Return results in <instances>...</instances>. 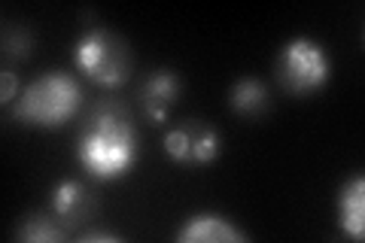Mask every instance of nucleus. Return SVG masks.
<instances>
[{
  "mask_svg": "<svg viewBox=\"0 0 365 243\" xmlns=\"http://www.w3.org/2000/svg\"><path fill=\"white\" fill-rule=\"evenodd\" d=\"M338 222L347 237H365V180L353 177L338 195Z\"/></svg>",
  "mask_w": 365,
  "mask_h": 243,
  "instance_id": "nucleus-9",
  "label": "nucleus"
},
{
  "mask_svg": "<svg viewBox=\"0 0 365 243\" xmlns=\"http://www.w3.org/2000/svg\"><path fill=\"white\" fill-rule=\"evenodd\" d=\"M137 158V134L116 103H101L79 140V161L98 180L122 177Z\"/></svg>",
  "mask_w": 365,
  "mask_h": 243,
  "instance_id": "nucleus-1",
  "label": "nucleus"
},
{
  "mask_svg": "<svg viewBox=\"0 0 365 243\" xmlns=\"http://www.w3.org/2000/svg\"><path fill=\"white\" fill-rule=\"evenodd\" d=\"M165 152L180 165H207L220 155V134L204 122H186L165 134Z\"/></svg>",
  "mask_w": 365,
  "mask_h": 243,
  "instance_id": "nucleus-5",
  "label": "nucleus"
},
{
  "mask_svg": "<svg viewBox=\"0 0 365 243\" xmlns=\"http://www.w3.org/2000/svg\"><path fill=\"white\" fill-rule=\"evenodd\" d=\"M228 103H232V110L237 115H244V119H259V115L268 110L271 98H268V88L262 86L259 79H237Z\"/></svg>",
  "mask_w": 365,
  "mask_h": 243,
  "instance_id": "nucleus-10",
  "label": "nucleus"
},
{
  "mask_svg": "<svg viewBox=\"0 0 365 243\" xmlns=\"http://www.w3.org/2000/svg\"><path fill=\"white\" fill-rule=\"evenodd\" d=\"M76 67L98 86H122L131 76V49L116 33L91 28L76 43Z\"/></svg>",
  "mask_w": 365,
  "mask_h": 243,
  "instance_id": "nucleus-3",
  "label": "nucleus"
},
{
  "mask_svg": "<svg viewBox=\"0 0 365 243\" xmlns=\"http://www.w3.org/2000/svg\"><path fill=\"white\" fill-rule=\"evenodd\" d=\"M16 237L25 243H52V240H61L64 231L58 225H52L49 216H28L16 231Z\"/></svg>",
  "mask_w": 365,
  "mask_h": 243,
  "instance_id": "nucleus-11",
  "label": "nucleus"
},
{
  "mask_svg": "<svg viewBox=\"0 0 365 243\" xmlns=\"http://www.w3.org/2000/svg\"><path fill=\"white\" fill-rule=\"evenodd\" d=\"M13 98H16V76L9 73V71H4V98H0V100L9 103Z\"/></svg>",
  "mask_w": 365,
  "mask_h": 243,
  "instance_id": "nucleus-13",
  "label": "nucleus"
},
{
  "mask_svg": "<svg viewBox=\"0 0 365 243\" xmlns=\"http://www.w3.org/2000/svg\"><path fill=\"white\" fill-rule=\"evenodd\" d=\"M177 240L182 243H247V234L241 228H235L228 219L204 213V216H192L186 225L177 231Z\"/></svg>",
  "mask_w": 365,
  "mask_h": 243,
  "instance_id": "nucleus-7",
  "label": "nucleus"
},
{
  "mask_svg": "<svg viewBox=\"0 0 365 243\" xmlns=\"http://www.w3.org/2000/svg\"><path fill=\"white\" fill-rule=\"evenodd\" d=\"M4 46H6V52H9V55L25 58V55H28V46H31V40H28V33H21L19 28H13V31L6 28V33H4Z\"/></svg>",
  "mask_w": 365,
  "mask_h": 243,
  "instance_id": "nucleus-12",
  "label": "nucleus"
},
{
  "mask_svg": "<svg viewBox=\"0 0 365 243\" xmlns=\"http://www.w3.org/2000/svg\"><path fill=\"white\" fill-rule=\"evenodd\" d=\"M329 76H332L329 52L307 37L287 43L277 55V79L289 95H314L329 83Z\"/></svg>",
  "mask_w": 365,
  "mask_h": 243,
  "instance_id": "nucleus-4",
  "label": "nucleus"
},
{
  "mask_svg": "<svg viewBox=\"0 0 365 243\" xmlns=\"http://www.w3.org/2000/svg\"><path fill=\"white\" fill-rule=\"evenodd\" d=\"M86 240H110V243H116L119 237L110 234V231H91V234H86Z\"/></svg>",
  "mask_w": 365,
  "mask_h": 243,
  "instance_id": "nucleus-14",
  "label": "nucleus"
},
{
  "mask_svg": "<svg viewBox=\"0 0 365 243\" xmlns=\"http://www.w3.org/2000/svg\"><path fill=\"white\" fill-rule=\"evenodd\" d=\"M83 91L67 73H46L37 83H31L21 98L16 100V119L21 125H37V128H55L73 119Z\"/></svg>",
  "mask_w": 365,
  "mask_h": 243,
  "instance_id": "nucleus-2",
  "label": "nucleus"
},
{
  "mask_svg": "<svg viewBox=\"0 0 365 243\" xmlns=\"http://www.w3.org/2000/svg\"><path fill=\"white\" fill-rule=\"evenodd\" d=\"M180 76L174 71H155L146 83L140 86V107L146 113V119L155 122V125H162L168 119V110H170V103L177 100L180 95Z\"/></svg>",
  "mask_w": 365,
  "mask_h": 243,
  "instance_id": "nucleus-6",
  "label": "nucleus"
},
{
  "mask_svg": "<svg viewBox=\"0 0 365 243\" xmlns=\"http://www.w3.org/2000/svg\"><path fill=\"white\" fill-rule=\"evenodd\" d=\"M52 210L64 225H79L83 219L91 216V210H95V198H91V192L83 186V182L64 180L52 192Z\"/></svg>",
  "mask_w": 365,
  "mask_h": 243,
  "instance_id": "nucleus-8",
  "label": "nucleus"
}]
</instances>
